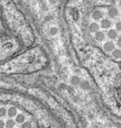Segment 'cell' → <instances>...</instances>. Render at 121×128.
Instances as JSON below:
<instances>
[{
	"instance_id": "e0dca14e",
	"label": "cell",
	"mask_w": 121,
	"mask_h": 128,
	"mask_svg": "<svg viewBox=\"0 0 121 128\" xmlns=\"http://www.w3.org/2000/svg\"><path fill=\"white\" fill-rule=\"evenodd\" d=\"M116 29L119 31H121V21L120 22H117L116 23Z\"/></svg>"
},
{
	"instance_id": "44dd1931",
	"label": "cell",
	"mask_w": 121,
	"mask_h": 128,
	"mask_svg": "<svg viewBox=\"0 0 121 128\" xmlns=\"http://www.w3.org/2000/svg\"><path fill=\"white\" fill-rule=\"evenodd\" d=\"M27 1H30V0H27Z\"/></svg>"
},
{
	"instance_id": "2e32d148",
	"label": "cell",
	"mask_w": 121,
	"mask_h": 128,
	"mask_svg": "<svg viewBox=\"0 0 121 128\" xmlns=\"http://www.w3.org/2000/svg\"><path fill=\"white\" fill-rule=\"evenodd\" d=\"M80 86H81L82 89H84V90H88V89H89V85H88V82H85V81L80 84Z\"/></svg>"
},
{
	"instance_id": "30bf717a",
	"label": "cell",
	"mask_w": 121,
	"mask_h": 128,
	"mask_svg": "<svg viewBox=\"0 0 121 128\" xmlns=\"http://www.w3.org/2000/svg\"><path fill=\"white\" fill-rule=\"evenodd\" d=\"M112 56L115 58H121V50L115 49L114 50H113Z\"/></svg>"
},
{
	"instance_id": "52a82bcc",
	"label": "cell",
	"mask_w": 121,
	"mask_h": 128,
	"mask_svg": "<svg viewBox=\"0 0 121 128\" xmlns=\"http://www.w3.org/2000/svg\"><path fill=\"white\" fill-rule=\"evenodd\" d=\"M71 82L72 85H78L80 83V79L77 76H73L71 78Z\"/></svg>"
},
{
	"instance_id": "7c38bea8",
	"label": "cell",
	"mask_w": 121,
	"mask_h": 128,
	"mask_svg": "<svg viewBox=\"0 0 121 128\" xmlns=\"http://www.w3.org/2000/svg\"><path fill=\"white\" fill-rule=\"evenodd\" d=\"M25 116L23 115V114H19V115L17 117V119H16V121H17V122H18V123H23L24 122H25Z\"/></svg>"
},
{
	"instance_id": "8992f818",
	"label": "cell",
	"mask_w": 121,
	"mask_h": 128,
	"mask_svg": "<svg viewBox=\"0 0 121 128\" xmlns=\"http://www.w3.org/2000/svg\"><path fill=\"white\" fill-rule=\"evenodd\" d=\"M98 30H99V25L97 23L93 22L92 24H90L89 31L92 32V33H96L97 31H98Z\"/></svg>"
},
{
	"instance_id": "ba28073f",
	"label": "cell",
	"mask_w": 121,
	"mask_h": 128,
	"mask_svg": "<svg viewBox=\"0 0 121 128\" xmlns=\"http://www.w3.org/2000/svg\"><path fill=\"white\" fill-rule=\"evenodd\" d=\"M108 14H109L110 17H116L117 14H118V11H117L116 8L113 7V8H111V9L109 10Z\"/></svg>"
},
{
	"instance_id": "277c9868",
	"label": "cell",
	"mask_w": 121,
	"mask_h": 128,
	"mask_svg": "<svg viewBox=\"0 0 121 128\" xmlns=\"http://www.w3.org/2000/svg\"><path fill=\"white\" fill-rule=\"evenodd\" d=\"M95 39L97 41H102L105 39V34L101 31H97L95 34Z\"/></svg>"
},
{
	"instance_id": "6da1fadb",
	"label": "cell",
	"mask_w": 121,
	"mask_h": 128,
	"mask_svg": "<svg viewBox=\"0 0 121 128\" xmlns=\"http://www.w3.org/2000/svg\"><path fill=\"white\" fill-rule=\"evenodd\" d=\"M115 45L113 42H107L104 44V49L106 52H111L115 49Z\"/></svg>"
},
{
	"instance_id": "9c48e42d",
	"label": "cell",
	"mask_w": 121,
	"mask_h": 128,
	"mask_svg": "<svg viewBox=\"0 0 121 128\" xmlns=\"http://www.w3.org/2000/svg\"><path fill=\"white\" fill-rule=\"evenodd\" d=\"M107 36L111 39H115L117 37V32L115 30H110L107 33Z\"/></svg>"
},
{
	"instance_id": "d6986e66",
	"label": "cell",
	"mask_w": 121,
	"mask_h": 128,
	"mask_svg": "<svg viewBox=\"0 0 121 128\" xmlns=\"http://www.w3.org/2000/svg\"><path fill=\"white\" fill-rule=\"evenodd\" d=\"M117 45H118V46L121 47V36L120 37L119 39H118V40H117Z\"/></svg>"
},
{
	"instance_id": "5bb4252c",
	"label": "cell",
	"mask_w": 121,
	"mask_h": 128,
	"mask_svg": "<svg viewBox=\"0 0 121 128\" xmlns=\"http://www.w3.org/2000/svg\"><path fill=\"white\" fill-rule=\"evenodd\" d=\"M21 128H32V125L29 122H23L22 125H21Z\"/></svg>"
},
{
	"instance_id": "7a4b0ae2",
	"label": "cell",
	"mask_w": 121,
	"mask_h": 128,
	"mask_svg": "<svg viewBox=\"0 0 121 128\" xmlns=\"http://www.w3.org/2000/svg\"><path fill=\"white\" fill-rule=\"evenodd\" d=\"M103 15H104L103 12L100 10L94 11L93 13V18L94 20H99L103 17Z\"/></svg>"
},
{
	"instance_id": "4fadbf2b",
	"label": "cell",
	"mask_w": 121,
	"mask_h": 128,
	"mask_svg": "<svg viewBox=\"0 0 121 128\" xmlns=\"http://www.w3.org/2000/svg\"><path fill=\"white\" fill-rule=\"evenodd\" d=\"M57 32H58V30L56 27H52L49 30V33L52 34V35H55V34H57Z\"/></svg>"
},
{
	"instance_id": "5b68a950",
	"label": "cell",
	"mask_w": 121,
	"mask_h": 128,
	"mask_svg": "<svg viewBox=\"0 0 121 128\" xmlns=\"http://www.w3.org/2000/svg\"><path fill=\"white\" fill-rule=\"evenodd\" d=\"M101 25L103 29H109L111 26V22L108 19H103L101 21Z\"/></svg>"
},
{
	"instance_id": "ac0fdd59",
	"label": "cell",
	"mask_w": 121,
	"mask_h": 128,
	"mask_svg": "<svg viewBox=\"0 0 121 128\" xmlns=\"http://www.w3.org/2000/svg\"><path fill=\"white\" fill-rule=\"evenodd\" d=\"M5 127V123L2 120H0V128H3Z\"/></svg>"
},
{
	"instance_id": "3957f363",
	"label": "cell",
	"mask_w": 121,
	"mask_h": 128,
	"mask_svg": "<svg viewBox=\"0 0 121 128\" xmlns=\"http://www.w3.org/2000/svg\"><path fill=\"white\" fill-rule=\"evenodd\" d=\"M17 109L15 107H11L8 110H7V115H8L9 117H13L17 116Z\"/></svg>"
},
{
	"instance_id": "ffe728a7",
	"label": "cell",
	"mask_w": 121,
	"mask_h": 128,
	"mask_svg": "<svg viewBox=\"0 0 121 128\" xmlns=\"http://www.w3.org/2000/svg\"><path fill=\"white\" fill-rule=\"evenodd\" d=\"M68 91L70 93H71V92H74V90H73V88H71V87H68Z\"/></svg>"
},
{
	"instance_id": "9a60e30c",
	"label": "cell",
	"mask_w": 121,
	"mask_h": 128,
	"mask_svg": "<svg viewBox=\"0 0 121 128\" xmlns=\"http://www.w3.org/2000/svg\"><path fill=\"white\" fill-rule=\"evenodd\" d=\"M6 113H7V110L5 109V108L1 107V108H0V117H4L5 115H6Z\"/></svg>"
},
{
	"instance_id": "8fae6325",
	"label": "cell",
	"mask_w": 121,
	"mask_h": 128,
	"mask_svg": "<svg viewBox=\"0 0 121 128\" xmlns=\"http://www.w3.org/2000/svg\"><path fill=\"white\" fill-rule=\"evenodd\" d=\"M5 126H6L7 128H13V127L15 126V122L13 120L9 119V120H7V122L5 123Z\"/></svg>"
}]
</instances>
